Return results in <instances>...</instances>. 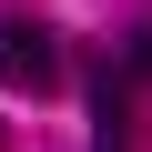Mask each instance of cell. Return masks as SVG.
I'll return each instance as SVG.
<instances>
[{
  "instance_id": "2",
  "label": "cell",
  "mask_w": 152,
  "mask_h": 152,
  "mask_svg": "<svg viewBox=\"0 0 152 152\" xmlns=\"http://www.w3.org/2000/svg\"><path fill=\"white\" fill-rule=\"evenodd\" d=\"M91 152H132V91H122L112 61L91 71Z\"/></svg>"
},
{
  "instance_id": "3",
  "label": "cell",
  "mask_w": 152,
  "mask_h": 152,
  "mask_svg": "<svg viewBox=\"0 0 152 152\" xmlns=\"http://www.w3.org/2000/svg\"><path fill=\"white\" fill-rule=\"evenodd\" d=\"M152 81V31H132V51H122V91H142Z\"/></svg>"
},
{
  "instance_id": "1",
  "label": "cell",
  "mask_w": 152,
  "mask_h": 152,
  "mask_svg": "<svg viewBox=\"0 0 152 152\" xmlns=\"http://www.w3.org/2000/svg\"><path fill=\"white\" fill-rule=\"evenodd\" d=\"M0 81L31 91V102H51V91L71 81V71H61V41H51L41 20H10V10H0Z\"/></svg>"
}]
</instances>
